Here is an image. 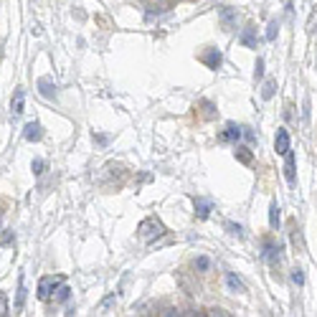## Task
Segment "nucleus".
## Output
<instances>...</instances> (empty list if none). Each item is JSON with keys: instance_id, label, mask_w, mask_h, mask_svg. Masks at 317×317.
<instances>
[{"instance_id": "f257e3e1", "label": "nucleus", "mask_w": 317, "mask_h": 317, "mask_svg": "<svg viewBox=\"0 0 317 317\" xmlns=\"http://www.w3.org/2000/svg\"><path fill=\"white\" fill-rule=\"evenodd\" d=\"M160 236H165V226L160 223V218L150 216V218H145V221L140 223V239H142V241L155 244Z\"/></svg>"}, {"instance_id": "39448f33", "label": "nucleus", "mask_w": 317, "mask_h": 317, "mask_svg": "<svg viewBox=\"0 0 317 317\" xmlns=\"http://www.w3.org/2000/svg\"><path fill=\"white\" fill-rule=\"evenodd\" d=\"M36 86H38V94H41L43 99H56V94H59V92H56V81H54L51 76H41Z\"/></svg>"}, {"instance_id": "f3484780", "label": "nucleus", "mask_w": 317, "mask_h": 317, "mask_svg": "<svg viewBox=\"0 0 317 317\" xmlns=\"http://www.w3.org/2000/svg\"><path fill=\"white\" fill-rule=\"evenodd\" d=\"M279 218H282V216H279V206H277V201H271V203H269V226H271V229H279Z\"/></svg>"}, {"instance_id": "412c9836", "label": "nucleus", "mask_w": 317, "mask_h": 317, "mask_svg": "<svg viewBox=\"0 0 317 317\" xmlns=\"http://www.w3.org/2000/svg\"><path fill=\"white\" fill-rule=\"evenodd\" d=\"M201 107H203V114H206V119H213L218 112H216V107H213V102H208V99H203L201 102Z\"/></svg>"}, {"instance_id": "4be33fe9", "label": "nucleus", "mask_w": 317, "mask_h": 317, "mask_svg": "<svg viewBox=\"0 0 317 317\" xmlns=\"http://www.w3.org/2000/svg\"><path fill=\"white\" fill-rule=\"evenodd\" d=\"M226 231H229L231 236H239V239H244V229H241L239 223H234V221H226Z\"/></svg>"}, {"instance_id": "393cba45", "label": "nucleus", "mask_w": 317, "mask_h": 317, "mask_svg": "<svg viewBox=\"0 0 317 317\" xmlns=\"http://www.w3.org/2000/svg\"><path fill=\"white\" fill-rule=\"evenodd\" d=\"M31 170H33V175H41V173L46 170V160H41V157H36V160L31 163Z\"/></svg>"}, {"instance_id": "b1692460", "label": "nucleus", "mask_w": 317, "mask_h": 317, "mask_svg": "<svg viewBox=\"0 0 317 317\" xmlns=\"http://www.w3.org/2000/svg\"><path fill=\"white\" fill-rule=\"evenodd\" d=\"M277 33H279V23H277V21H269V26H266V41H274Z\"/></svg>"}, {"instance_id": "f03ea898", "label": "nucleus", "mask_w": 317, "mask_h": 317, "mask_svg": "<svg viewBox=\"0 0 317 317\" xmlns=\"http://www.w3.org/2000/svg\"><path fill=\"white\" fill-rule=\"evenodd\" d=\"M61 284H64V277H41L38 289H36V297H38L41 302H49L51 294H54Z\"/></svg>"}, {"instance_id": "aec40b11", "label": "nucleus", "mask_w": 317, "mask_h": 317, "mask_svg": "<svg viewBox=\"0 0 317 317\" xmlns=\"http://www.w3.org/2000/svg\"><path fill=\"white\" fill-rule=\"evenodd\" d=\"M13 241H16L13 229H3V234H0V246H11Z\"/></svg>"}, {"instance_id": "c756f323", "label": "nucleus", "mask_w": 317, "mask_h": 317, "mask_svg": "<svg viewBox=\"0 0 317 317\" xmlns=\"http://www.w3.org/2000/svg\"><path fill=\"white\" fill-rule=\"evenodd\" d=\"M94 140H97L99 145H109V137H107V134H94Z\"/></svg>"}, {"instance_id": "a211bd4d", "label": "nucleus", "mask_w": 317, "mask_h": 317, "mask_svg": "<svg viewBox=\"0 0 317 317\" xmlns=\"http://www.w3.org/2000/svg\"><path fill=\"white\" fill-rule=\"evenodd\" d=\"M274 92H277V81H274V79H266L264 86H261V99H271Z\"/></svg>"}, {"instance_id": "1a4fd4ad", "label": "nucleus", "mask_w": 317, "mask_h": 317, "mask_svg": "<svg viewBox=\"0 0 317 317\" xmlns=\"http://www.w3.org/2000/svg\"><path fill=\"white\" fill-rule=\"evenodd\" d=\"M221 61H223V56H221L218 49H208V51L203 54V64H206L208 69H213V71L221 66Z\"/></svg>"}, {"instance_id": "c85d7f7f", "label": "nucleus", "mask_w": 317, "mask_h": 317, "mask_svg": "<svg viewBox=\"0 0 317 317\" xmlns=\"http://www.w3.org/2000/svg\"><path fill=\"white\" fill-rule=\"evenodd\" d=\"M0 314H8V309H6V292H0Z\"/></svg>"}, {"instance_id": "dca6fc26", "label": "nucleus", "mask_w": 317, "mask_h": 317, "mask_svg": "<svg viewBox=\"0 0 317 317\" xmlns=\"http://www.w3.org/2000/svg\"><path fill=\"white\" fill-rule=\"evenodd\" d=\"M234 155H236V160H239V163H244V165H249V163L254 160V155H251V150H249V147H236V150H234Z\"/></svg>"}, {"instance_id": "20e7f679", "label": "nucleus", "mask_w": 317, "mask_h": 317, "mask_svg": "<svg viewBox=\"0 0 317 317\" xmlns=\"http://www.w3.org/2000/svg\"><path fill=\"white\" fill-rule=\"evenodd\" d=\"M284 178H287V183H289V186H294V183H297V157H294V152H292V150L284 155Z\"/></svg>"}, {"instance_id": "a878e982", "label": "nucleus", "mask_w": 317, "mask_h": 317, "mask_svg": "<svg viewBox=\"0 0 317 317\" xmlns=\"http://www.w3.org/2000/svg\"><path fill=\"white\" fill-rule=\"evenodd\" d=\"M292 282L297 284V287H302L304 284V274H302V269L297 266V269H292Z\"/></svg>"}, {"instance_id": "ddd939ff", "label": "nucleus", "mask_w": 317, "mask_h": 317, "mask_svg": "<svg viewBox=\"0 0 317 317\" xmlns=\"http://www.w3.org/2000/svg\"><path fill=\"white\" fill-rule=\"evenodd\" d=\"M193 206H196V216H198V218H208V216H211V211H213V203H211V201H206V198H196V201H193Z\"/></svg>"}, {"instance_id": "2f4dec72", "label": "nucleus", "mask_w": 317, "mask_h": 317, "mask_svg": "<svg viewBox=\"0 0 317 317\" xmlns=\"http://www.w3.org/2000/svg\"><path fill=\"white\" fill-rule=\"evenodd\" d=\"M0 221H3V211H0Z\"/></svg>"}, {"instance_id": "7c9ffc66", "label": "nucleus", "mask_w": 317, "mask_h": 317, "mask_svg": "<svg viewBox=\"0 0 317 317\" xmlns=\"http://www.w3.org/2000/svg\"><path fill=\"white\" fill-rule=\"evenodd\" d=\"M309 119V99H304V122Z\"/></svg>"}, {"instance_id": "9b49d317", "label": "nucleus", "mask_w": 317, "mask_h": 317, "mask_svg": "<svg viewBox=\"0 0 317 317\" xmlns=\"http://www.w3.org/2000/svg\"><path fill=\"white\" fill-rule=\"evenodd\" d=\"M239 41H241L246 49H254V51H256V28H254V26H246V28L241 31Z\"/></svg>"}, {"instance_id": "6ab92c4d", "label": "nucleus", "mask_w": 317, "mask_h": 317, "mask_svg": "<svg viewBox=\"0 0 317 317\" xmlns=\"http://www.w3.org/2000/svg\"><path fill=\"white\" fill-rule=\"evenodd\" d=\"M193 266H196L198 271H208V269H211V259H208V256H196V259H193Z\"/></svg>"}, {"instance_id": "cd10ccee", "label": "nucleus", "mask_w": 317, "mask_h": 317, "mask_svg": "<svg viewBox=\"0 0 317 317\" xmlns=\"http://www.w3.org/2000/svg\"><path fill=\"white\" fill-rule=\"evenodd\" d=\"M241 129H244V137H246L249 142H254V140H256V134H254V129H249V127H241Z\"/></svg>"}, {"instance_id": "5701e85b", "label": "nucleus", "mask_w": 317, "mask_h": 317, "mask_svg": "<svg viewBox=\"0 0 317 317\" xmlns=\"http://www.w3.org/2000/svg\"><path fill=\"white\" fill-rule=\"evenodd\" d=\"M69 297H71V289H69L66 284H61V287L56 289V297H54V299H56V302H66Z\"/></svg>"}, {"instance_id": "7ed1b4c3", "label": "nucleus", "mask_w": 317, "mask_h": 317, "mask_svg": "<svg viewBox=\"0 0 317 317\" xmlns=\"http://www.w3.org/2000/svg\"><path fill=\"white\" fill-rule=\"evenodd\" d=\"M261 256L271 264V266H279L282 264V246H277L274 241H264V251H261Z\"/></svg>"}, {"instance_id": "4468645a", "label": "nucleus", "mask_w": 317, "mask_h": 317, "mask_svg": "<svg viewBox=\"0 0 317 317\" xmlns=\"http://www.w3.org/2000/svg\"><path fill=\"white\" fill-rule=\"evenodd\" d=\"M23 304H26V282H23V277L18 279V289H16V302H13V309L16 312H21L23 309Z\"/></svg>"}, {"instance_id": "9d476101", "label": "nucleus", "mask_w": 317, "mask_h": 317, "mask_svg": "<svg viewBox=\"0 0 317 317\" xmlns=\"http://www.w3.org/2000/svg\"><path fill=\"white\" fill-rule=\"evenodd\" d=\"M218 18H221L223 31H231L234 23H236V11H234V8H221V11H218Z\"/></svg>"}, {"instance_id": "6e6552de", "label": "nucleus", "mask_w": 317, "mask_h": 317, "mask_svg": "<svg viewBox=\"0 0 317 317\" xmlns=\"http://www.w3.org/2000/svg\"><path fill=\"white\" fill-rule=\"evenodd\" d=\"M23 107H26V92H23V89H16V92H13V99H11V112H13V117H21V114H23Z\"/></svg>"}, {"instance_id": "f8f14e48", "label": "nucleus", "mask_w": 317, "mask_h": 317, "mask_svg": "<svg viewBox=\"0 0 317 317\" xmlns=\"http://www.w3.org/2000/svg\"><path fill=\"white\" fill-rule=\"evenodd\" d=\"M241 134H244V129H241V127L229 124V127L218 134V140H221V142H239V137H241Z\"/></svg>"}, {"instance_id": "0eeeda50", "label": "nucleus", "mask_w": 317, "mask_h": 317, "mask_svg": "<svg viewBox=\"0 0 317 317\" xmlns=\"http://www.w3.org/2000/svg\"><path fill=\"white\" fill-rule=\"evenodd\" d=\"M274 150H277V155H287L292 147H289V132L282 127V129H277V137H274Z\"/></svg>"}, {"instance_id": "423d86ee", "label": "nucleus", "mask_w": 317, "mask_h": 317, "mask_svg": "<svg viewBox=\"0 0 317 317\" xmlns=\"http://www.w3.org/2000/svg\"><path fill=\"white\" fill-rule=\"evenodd\" d=\"M23 137H26L28 142H38V140L43 137V124H41V122H36V119H33V122H28V124L23 127Z\"/></svg>"}, {"instance_id": "2eb2a0df", "label": "nucleus", "mask_w": 317, "mask_h": 317, "mask_svg": "<svg viewBox=\"0 0 317 317\" xmlns=\"http://www.w3.org/2000/svg\"><path fill=\"white\" fill-rule=\"evenodd\" d=\"M226 284H229V289H231V292H239V294H241V292H246L244 282H241L234 271H229V274H226Z\"/></svg>"}, {"instance_id": "bb28decb", "label": "nucleus", "mask_w": 317, "mask_h": 317, "mask_svg": "<svg viewBox=\"0 0 317 317\" xmlns=\"http://www.w3.org/2000/svg\"><path fill=\"white\" fill-rule=\"evenodd\" d=\"M264 76V59H256V69H254V79Z\"/></svg>"}]
</instances>
